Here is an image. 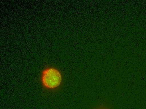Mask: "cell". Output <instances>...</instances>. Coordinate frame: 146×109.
Segmentation results:
<instances>
[{
    "mask_svg": "<svg viewBox=\"0 0 146 109\" xmlns=\"http://www.w3.org/2000/svg\"><path fill=\"white\" fill-rule=\"evenodd\" d=\"M60 71L53 67H48L42 71L41 76L42 84L44 87L53 89L60 85L62 81Z\"/></svg>",
    "mask_w": 146,
    "mask_h": 109,
    "instance_id": "6da1fadb",
    "label": "cell"
}]
</instances>
